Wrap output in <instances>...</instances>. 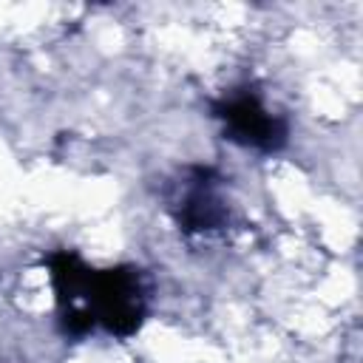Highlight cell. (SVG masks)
Wrapping results in <instances>:
<instances>
[{
    "label": "cell",
    "instance_id": "6da1fadb",
    "mask_svg": "<svg viewBox=\"0 0 363 363\" xmlns=\"http://www.w3.org/2000/svg\"><path fill=\"white\" fill-rule=\"evenodd\" d=\"M57 301V323L65 337H85L102 329L130 337L150 312V278L136 264L91 267L74 250H54L43 258Z\"/></svg>",
    "mask_w": 363,
    "mask_h": 363
},
{
    "label": "cell",
    "instance_id": "7a4b0ae2",
    "mask_svg": "<svg viewBox=\"0 0 363 363\" xmlns=\"http://www.w3.org/2000/svg\"><path fill=\"white\" fill-rule=\"evenodd\" d=\"M162 201L167 216L184 235L218 233L233 218L227 179L213 164L190 162L176 167L162 187Z\"/></svg>",
    "mask_w": 363,
    "mask_h": 363
},
{
    "label": "cell",
    "instance_id": "3957f363",
    "mask_svg": "<svg viewBox=\"0 0 363 363\" xmlns=\"http://www.w3.org/2000/svg\"><path fill=\"white\" fill-rule=\"evenodd\" d=\"M210 116L221 125L224 139L258 153H278L289 142V119L272 111L250 82L233 85L210 99Z\"/></svg>",
    "mask_w": 363,
    "mask_h": 363
}]
</instances>
